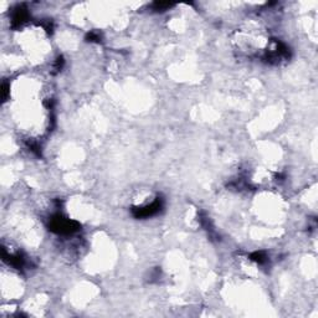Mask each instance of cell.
<instances>
[{
  "mask_svg": "<svg viewBox=\"0 0 318 318\" xmlns=\"http://www.w3.org/2000/svg\"><path fill=\"white\" fill-rule=\"evenodd\" d=\"M80 225L75 221L70 220V219L64 218L61 215H55L50 221V229L54 232L60 235H70L74 234L79 230Z\"/></svg>",
  "mask_w": 318,
  "mask_h": 318,
  "instance_id": "1",
  "label": "cell"
},
{
  "mask_svg": "<svg viewBox=\"0 0 318 318\" xmlns=\"http://www.w3.org/2000/svg\"><path fill=\"white\" fill-rule=\"evenodd\" d=\"M162 208V200L157 199L153 203L148 204V205H144L142 208L134 209V216L136 218H149V216L157 214Z\"/></svg>",
  "mask_w": 318,
  "mask_h": 318,
  "instance_id": "2",
  "label": "cell"
},
{
  "mask_svg": "<svg viewBox=\"0 0 318 318\" xmlns=\"http://www.w3.org/2000/svg\"><path fill=\"white\" fill-rule=\"evenodd\" d=\"M251 258L254 261H256L257 263H260V265H262V263H265L266 261H267V256H266L265 252L262 251H258V252H255V254H252Z\"/></svg>",
  "mask_w": 318,
  "mask_h": 318,
  "instance_id": "3",
  "label": "cell"
}]
</instances>
